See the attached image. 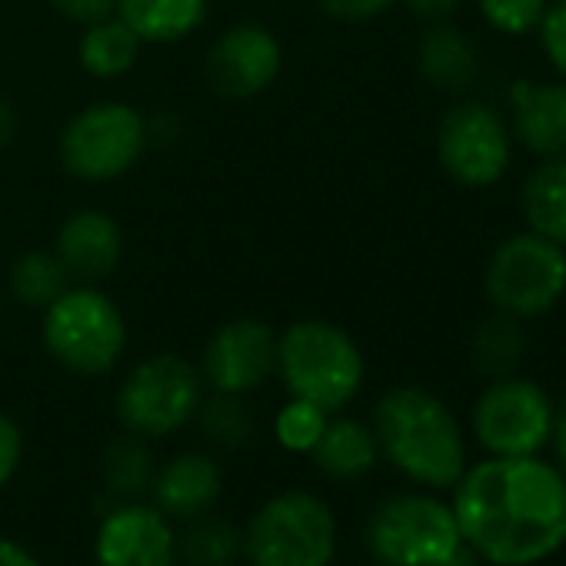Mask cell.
Masks as SVG:
<instances>
[{
  "instance_id": "6da1fadb",
  "label": "cell",
  "mask_w": 566,
  "mask_h": 566,
  "mask_svg": "<svg viewBox=\"0 0 566 566\" xmlns=\"http://www.w3.org/2000/svg\"><path fill=\"white\" fill-rule=\"evenodd\" d=\"M450 506L483 566H539L566 546V470L543 453L470 463Z\"/></svg>"
},
{
  "instance_id": "7a4b0ae2",
  "label": "cell",
  "mask_w": 566,
  "mask_h": 566,
  "mask_svg": "<svg viewBox=\"0 0 566 566\" xmlns=\"http://www.w3.org/2000/svg\"><path fill=\"white\" fill-rule=\"evenodd\" d=\"M380 460L420 490L450 493L470 467L467 433L443 397L427 387L387 390L370 417Z\"/></svg>"
},
{
  "instance_id": "3957f363",
  "label": "cell",
  "mask_w": 566,
  "mask_h": 566,
  "mask_svg": "<svg viewBox=\"0 0 566 566\" xmlns=\"http://www.w3.org/2000/svg\"><path fill=\"white\" fill-rule=\"evenodd\" d=\"M337 553V513L307 486L270 493L243 523L247 566H334Z\"/></svg>"
},
{
  "instance_id": "277c9868",
  "label": "cell",
  "mask_w": 566,
  "mask_h": 566,
  "mask_svg": "<svg viewBox=\"0 0 566 566\" xmlns=\"http://www.w3.org/2000/svg\"><path fill=\"white\" fill-rule=\"evenodd\" d=\"M276 377L287 397L340 413L357 400L367 364L344 327L331 321H297L276 337Z\"/></svg>"
},
{
  "instance_id": "5b68a950",
  "label": "cell",
  "mask_w": 566,
  "mask_h": 566,
  "mask_svg": "<svg viewBox=\"0 0 566 566\" xmlns=\"http://www.w3.org/2000/svg\"><path fill=\"white\" fill-rule=\"evenodd\" d=\"M41 340L57 367L94 380L120 364L127 350V321L101 287L71 283L44 311Z\"/></svg>"
},
{
  "instance_id": "8992f818",
  "label": "cell",
  "mask_w": 566,
  "mask_h": 566,
  "mask_svg": "<svg viewBox=\"0 0 566 566\" xmlns=\"http://www.w3.org/2000/svg\"><path fill=\"white\" fill-rule=\"evenodd\" d=\"M364 539L380 566H440L463 546L450 500L420 486L380 500Z\"/></svg>"
},
{
  "instance_id": "52a82bcc",
  "label": "cell",
  "mask_w": 566,
  "mask_h": 566,
  "mask_svg": "<svg viewBox=\"0 0 566 566\" xmlns=\"http://www.w3.org/2000/svg\"><path fill=\"white\" fill-rule=\"evenodd\" d=\"M203 400L200 370L177 354H154L130 367L114 397L120 430L144 440H167L193 423Z\"/></svg>"
},
{
  "instance_id": "ba28073f",
  "label": "cell",
  "mask_w": 566,
  "mask_h": 566,
  "mask_svg": "<svg viewBox=\"0 0 566 566\" xmlns=\"http://www.w3.org/2000/svg\"><path fill=\"white\" fill-rule=\"evenodd\" d=\"M483 291L496 314L533 321L566 294V247L526 230L513 233L486 260Z\"/></svg>"
},
{
  "instance_id": "9c48e42d",
  "label": "cell",
  "mask_w": 566,
  "mask_h": 566,
  "mask_svg": "<svg viewBox=\"0 0 566 566\" xmlns=\"http://www.w3.org/2000/svg\"><path fill=\"white\" fill-rule=\"evenodd\" d=\"M147 147V120L124 101H101L67 120L57 140L61 164L71 177L104 184L124 177Z\"/></svg>"
},
{
  "instance_id": "30bf717a",
  "label": "cell",
  "mask_w": 566,
  "mask_h": 566,
  "mask_svg": "<svg viewBox=\"0 0 566 566\" xmlns=\"http://www.w3.org/2000/svg\"><path fill=\"white\" fill-rule=\"evenodd\" d=\"M470 430L486 457H536L549 447L553 400L530 377H493L473 403Z\"/></svg>"
},
{
  "instance_id": "8fae6325",
  "label": "cell",
  "mask_w": 566,
  "mask_h": 566,
  "mask_svg": "<svg viewBox=\"0 0 566 566\" xmlns=\"http://www.w3.org/2000/svg\"><path fill=\"white\" fill-rule=\"evenodd\" d=\"M437 157L460 187H493L513 160L510 127L493 107L480 101H460L437 127Z\"/></svg>"
},
{
  "instance_id": "7c38bea8",
  "label": "cell",
  "mask_w": 566,
  "mask_h": 566,
  "mask_svg": "<svg viewBox=\"0 0 566 566\" xmlns=\"http://www.w3.org/2000/svg\"><path fill=\"white\" fill-rule=\"evenodd\" d=\"M94 566H180L177 523L150 500H111L91 539Z\"/></svg>"
},
{
  "instance_id": "4fadbf2b",
  "label": "cell",
  "mask_w": 566,
  "mask_h": 566,
  "mask_svg": "<svg viewBox=\"0 0 566 566\" xmlns=\"http://www.w3.org/2000/svg\"><path fill=\"white\" fill-rule=\"evenodd\" d=\"M203 387L213 394L247 397L276 374V334L266 321L233 317L220 324L200 357Z\"/></svg>"
},
{
  "instance_id": "5bb4252c",
  "label": "cell",
  "mask_w": 566,
  "mask_h": 566,
  "mask_svg": "<svg viewBox=\"0 0 566 566\" xmlns=\"http://www.w3.org/2000/svg\"><path fill=\"white\" fill-rule=\"evenodd\" d=\"M280 67L283 51L273 31L263 24H237L210 44L203 77L217 94L230 101H247L263 94L276 81Z\"/></svg>"
},
{
  "instance_id": "9a60e30c",
  "label": "cell",
  "mask_w": 566,
  "mask_h": 566,
  "mask_svg": "<svg viewBox=\"0 0 566 566\" xmlns=\"http://www.w3.org/2000/svg\"><path fill=\"white\" fill-rule=\"evenodd\" d=\"M223 496V467L210 450H180L157 463L147 500L177 526L217 510Z\"/></svg>"
},
{
  "instance_id": "2e32d148",
  "label": "cell",
  "mask_w": 566,
  "mask_h": 566,
  "mask_svg": "<svg viewBox=\"0 0 566 566\" xmlns=\"http://www.w3.org/2000/svg\"><path fill=\"white\" fill-rule=\"evenodd\" d=\"M54 253L64 263L71 283H94L97 287L124 256V230L107 210L81 207L61 223Z\"/></svg>"
},
{
  "instance_id": "e0dca14e",
  "label": "cell",
  "mask_w": 566,
  "mask_h": 566,
  "mask_svg": "<svg viewBox=\"0 0 566 566\" xmlns=\"http://www.w3.org/2000/svg\"><path fill=\"white\" fill-rule=\"evenodd\" d=\"M513 134L539 160L566 157V81H523L513 91Z\"/></svg>"
},
{
  "instance_id": "ac0fdd59",
  "label": "cell",
  "mask_w": 566,
  "mask_h": 566,
  "mask_svg": "<svg viewBox=\"0 0 566 566\" xmlns=\"http://www.w3.org/2000/svg\"><path fill=\"white\" fill-rule=\"evenodd\" d=\"M317 473L337 483H357L370 476L380 463V447L374 437V427L360 417L331 413L321 440L307 453Z\"/></svg>"
},
{
  "instance_id": "d6986e66",
  "label": "cell",
  "mask_w": 566,
  "mask_h": 566,
  "mask_svg": "<svg viewBox=\"0 0 566 566\" xmlns=\"http://www.w3.org/2000/svg\"><path fill=\"white\" fill-rule=\"evenodd\" d=\"M420 74L443 94H467L480 74L476 44L453 24H433L420 41Z\"/></svg>"
},
{
  "instance_id": "ffe728a7",
  "label": "cell",
  "mask_w": 566,
  "mask_h": 566,
  "mask_svg": "<svg viewBox=\"0 0 566 566\" xmlns=\"http://www.w3.org/2000/svg\"><path fill=\"white\" fill-rule=\"evenodd\" d=\"M140 44H174L207 21V0H117L114 11Z\"/></svg>"
},
{
  "instance_id": "44dd1931",
  "label": "cell",
  "mask_w": 566,
  "mask_h": 566,
  "mask_svg": "<svg viewBox=\"0 0 566 566\" xmlns=\"http://www.w3.org/2000/svg\"><path fill=\"white\" fill-rule=\"evenodd\" d=\"M177 563L180 566H240L243 563V526L210 510L177 526Z\"/></svg>"
},
{
  "instance_id": "7402d4cb",
  "label": "cell",
  "mask_w": 566,
  "mask_h": 566,
  "mask_svg": "<svg viewBox=\"0 0 566 566\" xmlns=\"http://www.w3.org/2000/svg\"><path fill=\"white\" fill-rule=\"evenodd\" d=\"M520 207L533 233L566 247V157L543 160L526 174Z\"/></svg>"
},
{
  "instance_id": "603a6c76",
  "label": "cell",
  "mask_w": 566,
  "mask_h": 566,
  "mask_svg": "<svg viewBox=\"0 0 566 566\" xmlns=\"http://www.w3.org/2000/svg\"><path fill=\"white\" fill-rule=\"evenodd\" d=\"M157 473V457L150 440L120 433L101 453V483L111 500H147Z\"/></svg>"
},
{
  "instance_id": "cb8c5ba5",
  "label": "cell",
  "mask_w": 566,
  "mask_h": 566,
  "mask_svg": "<svg viewBox=\"0 0 566 566\" xmlns=\"http://www.w3.org/2000/svg\"><path fill=\"white\" fill-rule=\"evenodd\" d=\"M77 57H81V67L91 77L114 81V77H124L137 64L140 38L114 14V18H104V21L84 28Z\"/></svg>"
},
{
  "instance_id": "d4e9b609",
  "label": "cell",
  "mask_w": 566,
  "mask_h": 566,
  "mask_svg": "<svg viewBox=\"0 0 566 566\" xmlns=\"http://www.w3.org/2000/svg\"><path fill=\"white\" fill-rule=\"evenodd\" d=\"M8 287L18 304H24L31 311H48L71 287V276H67L64 263L57 260V253L28 250L11 263Z\"/></svg>"
},
{
  "instance_id": "484cf974",
  "label": "cell",
  "mask_w": 566,
  "mask_h": 566,
  "mask_svg": "<svg viewBox=\"0 0 566 566\" xmlns=\"http://www.w3.org/2000/svg\"><path fill=\"white\" fill-rule=\"evenodd\" d=\"M523 321L506 317V314H493L490 321L480 324V331L473 334V360L483 374L490 377H506L513 374V367L523 360L526 354V334L520 327Z\"/></svg>"
},
{
  "instance_id": "4316f807",
  "label": "cell",
  "mask_w": 566,
  "mask_h": 566,
  "mask_svg": "<svg viewBox=\"0 0 566 566\" xmlns=\"http://www.w3.org/2000/svg\"><path fill=\"white\" fill-rule=\"evenodd\" d=\"M193 420H197L203 440L217 450H237V447L250 443V437H253V413L243 403V397H230V394L203 397Z\"/></svg>"
},
{
  "instance_id": "83f0119b",
  "label": "cell",
  "mask_w": 566,
  "mask_h": 566,
  "mask_svg": "<svg viewBox=\"0 0 566 566\" xmlns=\"http://www.w3.org/2000/svg\"><path fill=\"white\" fill-rule=\"evenodd\" d=\"M327 420H331L327 410H321V407H314L307 400H294L291 397L273 417V437H276V443L287 453L307 457L314 450V443L321 440Z\"/></svg>"
},
{
  "instance_id": "f1b7e54d",
  "label": "cell",
  "mask_w": 566,
  "mask_h": 566,
  "mask_svg": "<svg viewBox=\"0 0 566 566\" xmlns=\"http://www.w3.org/2000/svg\"><path fill=\"white\" fill-rule=\"evenodd\" d=\"M483 21L506 38H523L539 28L546 14V0H476Z\"/></svg>"
},
{
  "instance_id": "f546056e",
  "label": "cell",
  "mask_w": 566,
  "mask_h": 566,
  "mask_svg": "<svg viewBox=\"0 0 566 566\" xmlns=\"http://www.w3.org/2000/svg\"><path fill=\"white\" fill-rule=\"evenodd\" d=\"M536 31H539V44H543L549 67L566 81V0H556V4L546 8Z\"/></svg>"
},
{
  "instance_id": "4dcf8cb0",
  "label": "cell",
  "mask_w": 566,
  "mask_h": 566,
  "mask_svg": "<svg viewBox=\"0 0 566 566\" xmlns=\"http://www.w3.org/2000/svg\"><path fill=\"white\" fill-rule=\"evenodd\" d=\"M24 463V430L21 423L0 410V490H4Z\"/></svg>"
},
{
  "instance_id": "1f68e13d",
  "label": "cell",
  "mask_w": 566,
  "mask_h": 566,
  "mask_svg": "<svg viewBox=\"0 0 566 566\" xmlns=\"http://www.w3.org/2000/svg\"><path fill=\"white\" fill-rule=\"evenodd\" d=\"M317 4L334 21H374L387 14L397 0H317Z\"/></svg>"
},
{
  "instance_id": "d6a6232c",
  "label": "cell",
  "mask_w": 566,
  "mask_h": 566,
  "mask_svg": "<svg viewBox=\"0 0 566 566\" xmlns=\"http://www.w3.org/2000/svg\"><path fill=\"white\" fill-rule=\"evenodd\" d=\"M54 11H61L74 24H97L104 18H114L117 0H51Z\"/></svg>"
},
{
  "instance_id": "836d02e7",
  "label": "cell",
  "mask_w": 566,
  "mask_h": 566,
  "mask_svg": "<svg viewBox=\"0 0 566 566\" xmlns=\"http://www.w3.org/2000/svg\"><path fill=\"white\" fill-rule=\"evenodd\" d=\"M0 566H44V563L38 559V553L28 543L0 533Z\"/></svg>"
},
{
  "instance_id": "e575fe53",
  "label": "cell",
  "mask_w": 566,
  "mask_h": 566,
  "mask_svg": "<svg viewBox=\"0 0 566 566\" xmlns=\"http://www.w3.org/2000/svg\"><path fill=\"white\" fill-rule=\"evenodd\" d=\"M403 4H407L417 18L440 24V21H450V18L457 14L460 0H403Z\"/></svg>"
},
{
  "instance_id": "d590c367",
  "label": "cell",
  "mask_w": 566,
  "mask_h": 566,
  "mask_svg": "<svg viewBox=\"0 0 566 566\" xmlns=\"http://www.w3.org/2000/svg\"><path fill=\"white\" fill-rule=\"evenodd\" d=\"M549 450H553V463H556L559 470H566V397H563L559 403H553Z\"/></svg>"
},
{
  "instance_id": "8d00e7d4",
  "label": "cell",
  "mask_w": 566,
  "mask_h": 566,
  "mask_svg": "<svg viewBox=\"0 0 566 566\" xmlns=\"http://www.w3.org/2000/svg\"><path fill=\"white\" fill-rule=\"evenodd\" d=\"M14 134H18V114H14V107L4 97H0V147L11 144Z\"/></svg>"
},
{
  "instance_id": "74e56055",
  "label": "cell",
  "mask_w": 566,
  "mask_h": 566,
  "mask_svg": "<svg viewBox=\"0 0 566 566\" xmlns=\"http://www.w3.org/2000/svg\"><path fill=\"white\" fill-rule=\"evenodd\" d=\"M440 566H483V563H480V559H476V556H473L467 546H460V549H457V553H453L447 563H440Z\"/></svg>"
}]
</instances>
